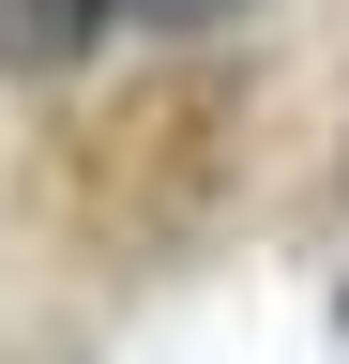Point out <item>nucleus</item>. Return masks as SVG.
Returning a JSON list of instances; mask_svg holds the SVG:
<instances>
[{
    "mask_svg": "<svg viewBox=\"0 0 349 364\" xmlns=\"http://www.w3.org/2000/svg\"><path fill=\"white\" fill-rule=\"evenodd\" d=\"M107 46V0H0V76H76Z\"/></svg>",
    "mask_w": 349,
    "mask_h": 364,
    "instance_id": "nucleus-1",
    "label": "nucleus"
},
{
    "mask_svg": "<svg viewBox=\"0 0 349 364\" xmlns=\"http://www.w3.org/2000/svg\"><path fill=\"white\" fill-rule=\"evenodd\" d=\"M107 16H122V31H213L228 0H107Z\"/></svg>",
    "mask_w": 349,
    "mask_h": 364,
    "instance_id": "nucleus-2",
    "label": "nucleus"
}]
</instances>
